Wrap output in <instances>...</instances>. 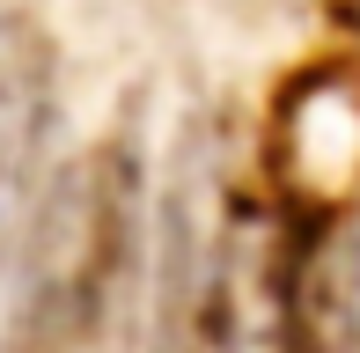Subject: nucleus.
Here are the masks:
<instances>
[{
  "instance_id": "obj_3",
  "label": "nucleus",
  "mask_w": 360,
  "mask_h": 353,
  "mask_svg": "<svg viewBox=\"0 0 360 353\" xmlns=\"http://www.w3.org/2000/svg\"><path fill=\"white\" fill-rule=\"evenodd\" d=\"M44 110H52V59L37 30L0 15V258L30 221V184L44 155Z\"/></svg>"
},
{
  "instance_id": "obj_2",
  "label": "nucleus",
  "mask_w": 360,
  "mask_h": 353,
  "mask_svg": "<svg viewBox=\"0 0 360 353\" xmlns=\"http://www.w3.org/2000/svg\"><path fill=\"white\" fill-rule=\"evenodd\" d=\"M302 243H294L287 206H250L228 214L214 272L199 295L191 353H302Z\"/></svg>"
},
{
  "instance_id": "obj_1",
  "label": "nucleus",
  "mask_w": 360,
  "mask_h": 353,
  "mask_svg": "<svg viewBox=\"0 0 360 353\" xmlns=\"http://www.w3.org/2000/svg\"><path fill=\"white\" fill-rule=\"evenodd\" d=\"M147 184L133 140H96L52 176L22 236L8 353H140Z\"/></svg>"
}]
</instances>
